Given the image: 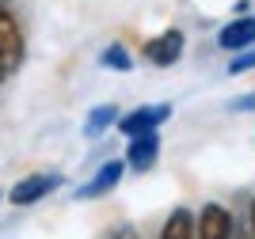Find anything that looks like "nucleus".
Listing matches in <instances>:
<instances>
[{
    "mask_svg": "<svg viewBox=\"0 0 255 239\" xmlns=\"http://www.w3.org/2000/svg\"><path fill=\"white\" fill-rule=\"evenodd\" d=\"M23 53H27L23 27H19V19H15V11L8 8V0H0V65H4V73H15V69H19Z\"/></svg>",
    "mask_w": 255,
    "mask_h": 239,
    "instance_id": "obj_1",
    "label": "nucleus"
},
{
    "mask_svg": "<svg viewBox=\"0 0 255 239\" xmlns=\"http://www.w3.org/2000/svg\"><path fill=\"white\" fill-rule=\"evenodd\" d=\"M183 46H187V38H183V31H175V27H168V31L152 34L145 46H141V57L149 65H156V69H171V65L183 57Z\"/></svg>",
    "mask_w": 255,
    "mask_h": 239,
    "instance_id": "obj_2",
    "label": "nucleus"
},
{
    "mask_svg": "<svg viewBox=\"0 0 255 239\" xmlns=\"http://www.w3.org/2000/svg\"><path fill=\"white\" fill-rule=\"evenodd\" d=\"M171 118V103H145V106H133L129 114L118 118V129L126 137H141V133H156L160 125Z\"/></svg>",
    "mask_w": 255,
    "mask_h": 239,
    "instance_id": "obj_3",
    "label": "nucleus"
},
{
    "mask_svg": "<svg viewBox=\"0 0 255 239\" xmlns=\"http://www.w3.org/2000/svg\"><path fill=\"white\" fill-rule=\"evenodd\" d=\"M194 228H198V239H233L236 236V220L233 213L217 201H206L194 217Z\"/></svg>",
    "mask_w": 255,
    "mask_h": 239,
    "instance_id": "obj_4",
    "label": "nucleus"
},
{
    "mask_svg": "<svg viewBox=\"0 0 255 239\" xmlns=\"http://www.w3.org/2000/svg\"><path fill=\"white\" fill-rule=\"evenodd\" d=\"M61 182L65 178L57 175V171H50V175H27V178H19V182L8 190V198H11V205L27 209V205H34V201H42L46 194H53Z\"/></svg>",
    "mask_w": 255,
    "mask_h": 239,
    "instance_id": "obj_5",
    "label": "nucleus"
},
{
    "mask_svg": "<svg viewBox=\"0 0 255 239\" xmlns=\"http://www.w3.org/2000/svg\"><path fill=\"white\" fill-rule=\"evenodd\" d=\"M122 171H126V163H122V159H107V163L99 167L88 182H80V186H76V201H99V198H107V194L122 182Z\"/></svg>",
    "mask_w": 255,
    "mask_h": 239,
    "instance_id": "obj_6",
    "label": "nucleus"
},
{
    "mask_svg": "<svg viewBox=\"0 0 255 239\" xmlns=\"http://www.w3.org/2000/svg\"><path fill=\"white\" fill-rule=\"evenodd\" d=\"M217 46L229 53H240L248 46H255V15H236L217 31Z\"/></svg>",
    "mask_w": 255,
    "mask_h": 239,
    "instance_id": "obj_7",
    "label": "nucleus"
},
{
    "mask_svg": "<svg viewBox=\"0 0 255 239\" xmlns=\"http://www.w3.org/2000/svg\"><path fill=\"white\" fill-rule=\"evenodd\" d=\"M156 156H160V133H141V137H129L122 163L133 167V171H152Z\"/></svg>",
    "mask_w": 255,
    "mask_h": 239,
    "instance_id": "obj_8",
    "label": "nucleus"
},
{
    "mask_svg": "<svg viewBox=\"0 0 255 239\" xmlns=\"http://www.w3.org/2000/svg\"><path fill=\"white\" fill-rule=\"evenodd\" d=\"M160 239H198V228H194V213L191 209H171L164 228H160Z\"/></svg>",
    "mask_w": 255,
    "mask_h": 239,
    "instance_id": "obj_9",
    "label": "nucleus"
},
{
    "mask_svg": "<svg viewBox=\"0 0 255 239\" xmlns=\"http://www.w3.org/2000/svg\"><path fill=\"white\" fill-rule=\"evenodd\" d=\"M118 118H122V110H118L115 103H99V106H92L88 110V122H84V137H103L111 125H118Z\"/></svg>",
    "mask_w": 255,
    "mask_h": 239,
    "instance_id": "obj_10",
    "label": "nucleus"
},
{
    "mask_svg": "<svg viewBox=\"0 0 255 239\" xmlns=\"http://www.w3.org/2000/svg\"><path fill=\"white\" fill-rule=\"evenodd\" d=\"M133 57H129V50L122 46V42H111L103 53H99V69H111V73H133Z\"/></svg>",
    "mask_w": 255,
    "mask_h": 239,
    "instance_id": "obj_11",
    "label": "nucleus"
},
{
    "mask_svg": "<svg viewBox=\"0 0 255 239\" xmlns=\"http://www.w3.org/2000/svg\"><path fill=\"white\" fill-rule=\"evenodd\" d=\"M255 69V46H248V50H240L229 61V76H244V73H252Z\"/></svg>",
    "mask_w": 255,
    "mask_h": 239,
    "instance_id": "obj_12",
    "label": "nucleus"
},
{
    "mask_svg": "<svg viewBox=\"0 0 255 239\" xmlns=\"http://www.w3.org/2000/svg\"><path fill=\"white\" fill-rule=\"evenodd\" d=\"M229 110H255V91H252V95H240V99H233V103H229Z\"/></svg>",
    "mask_w": 255,
    "mask_h": 239,
    "instance_id": "obj_13",
    "label": "nucleus"
},
{
    "mask_svg": "<svg viewBox=\"0 0 255 239\" xmlns=\"http://www.w3.org/2000/svg\"><path fill=\"white\" fill-rule=\"evenodd\" d=\"M107 239H137V228H133V224H118Z\"/></svg>",
    "mask_w": 255,
    "mask_h": 239,
    "instance_id": "obj_14",
    "label": "nucleus"
},
{
    "mask_svg": "<svg viewBox=\"0 0 255 239\" xmlns=\"http://www.w3.org/2000/svg\"><path fill=\"white\" fill-rule=\"evenodd\" d=\"M233 239H255L252 224H236V236H233Z\"/></svg>",
    "mask_w": 255,
    "mask_h": 239,
    "instance_id": "obj_15",
    "label": "nucleus"
},
{
    "mask_svg": "<svg viewBox=\"0 0 255 239\" xmlns=\"http://www.w3.org/2000/svg\"><path fill=\"white\" fill-rule=\"evenodd\" d=\"M248 224H252V232H255V198H252V205H248Z\"/></svg>",
    "mask_w": 255,
    "mask_h": 239,
    "instance_id": "obj_16",
    "label": "nucleus"
},
{
    "mask_svg": "<svg viewBox=\"0 0 255 239\" xmlns=\"http://www.w3.org/2000/svg\"><path fill=\"white\" fill-rule=\"evenodd\" d=\"M4 76H8V73H4V65H0V83H4Z\"/></svg>",
    "mask_w": 255,
    "mask_h": 239,
    "instance_id": "obj_17",
    "label": "nucleus"
}]
</instances>
